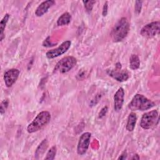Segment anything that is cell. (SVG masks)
Segmentation results:
<instances>
[{
	"label": "cell",
	"mask_w": 160,
	"mask_h": 160,
	"mask_svg": "<svg viewBox=\"0 0 160 160\" xmlns=\"http://www.w3.org/2000/svg\"><path fill=\"white\" fill-rule=\"evenodd\" d=\"M129 31V24L126 18H121L112 28L110 36L115 42L122 41L128 35Z\"/></svg>",
	"instance_id": "obj_1"
},
{
	"label": "cell",
	"mask_w": 160,
	"mask_h": 160,
	"mask_svg": "<svg viewBox=\"0 0 160 160\" xmlns=\"http://www.w3.org/2000/svg\"><path fill=\"white\" fill-rule=\"evenodd\" d=\"M155 104L144 95L136 94L128 104V108L132 111H145L152 108Z\"/></svg>",
	"instance_id": "obj_2"
},
{
	"label": "cell",
	"mask_w": 160,
	"mask_h": 160,
	"mask_svg": "<svg viewBox=\"0 0 160 160\" xmlns=\"http://www.w3.org/2000/svg\"><path fill=\"white\" fill-rule=\"evenodd\" d=\"M51 119V114L47 111L40 112L33 121L28 126L27 131L29 133H33L38 131L49 123Z\"/></svg>",
	"instance_id": "obj_3"
},
{
	"label": "cell",
	"mask_w": 160,
	"mask_h": 160,
	"mask_svg": "<svg viewBox=\"0 0 160 160\" xmlns=\"http://www.w3.org/2000/svg\"><path fill=\"white\" fill-rule=\"evenodd\" d=\"M159 121V116L157 110H152L145 112L141 117L140 126L144 129H149L155 126Z\"/></svg>",
	"instance_id": "obj_4"
},
{
	"label": "cell",
	"mask_w": 160,
	"mask_h": 160,
	"mask_svg": "<svg viewBox=\"0 0 160 160\" xmlns=\"http://www.w3.org/2000/svg\"><path fill=\"white\" fill-rule=\"evenodd\" d=\"M77 63L76 59L73 56H66L59 61L54 68V72L66 73L72 69Z\"/></svg>",
	"instance_id": "obj_5"
},
{
	"label": "cell",
	"mask_w": 160,
	"mask_h": 160,
	"mask_svg": "<svg viewBox=\"0 0 160 160\" xmlns=\"http://www.w3.org/2000/svg\"><path fill=\"white\" fill-rule=\"evenodd\" d=\"M160 22L159 21H154L144 26L140 31L142 36L146 38H151L159 33Z\"/></svg>",
	"instance_id": "obj_6"
},
{
	"label": "cell",
	"mask_w": 160,
	"mask_h": 160,
	"mask_svg": "<svg viewBox=\"0 0 160 160\" xmlns=\"http://www.w3.org/2000/svg\"><path fill=\"white\" fill-rule=\"evenodd\" d=\"M91 138V133L89 132H86L82 134L79 139L77 146V153L79 155H84L88 148L90 143Z\"/></svg>",
	"instance_id": "obj_7"
},
{
	"label": "cell",
	"mask_w": 160,
	"mask_h": 160,
	"mask_svg": "<svg viewBox=\"0 0 160 160\" xmlns=\"http://www.w3.org/2000/svg\"><path fill=\"white\" fill-rule=\"evenodd\" d=\"M71 42L69 40L64 41L58 48L49 50L46 53V56L48 59H53L57 58L65 53L70 48Z\"/></svg>",
	"instance_id": "obj_8"
},
{
	"label": "cell",
	"mask_w": 160,
	"mask_h": 160,
	"mask_svg": "<svg viewBox=\"0 0 160 160\" xmlns=\"http://www.w3.org/2000/svg\"><path fill=\"white\" fill-rule=\"evenodd\" d=\"M20 71L17 69H10L5 72L4 74V80L7 88L11 87L18 79Z\"/></svg>",
	"instance_id": "obj_9"
},
{
	"label": "cell",
	"mask_w": 160,
	"mask_h": 160,
	"mask_svg": "<svg viewBox=\"0 0 160 160\" xmlns=\"http://www.w3.org/2000/svg\"><path fill=\"white\" fill-rule=\"evenodd\" d=\"M124 98V91L122 88H119L114 96V109L116 111L121 109Z\"/></svg>",
	"instance_id": "obj_10"
},
{
	"label": "cell",
	"mask_w": 160,
	"mask_h": 160,
	"mask_svg": "<svg viewBox=\"0 0 160 160\" xmlns=\"http://www.w3.org/2000/svg\"><path fill=\"white\" fill-rule=\"evenodd\" d=\"M107 74L119 82H124L128 79L129 74L126 71H119L114 69H107Z\"/></svg>",
	"instance_id": "obj_11"
},
{
	"label": "cell",
	"mask_w": 160,
	"mask_h": 160,
	"mask_svg": "<svg viewBox=\"0 0 160 160\" xmlns=\"http://www.w3.org/2000/svg\"><path fill=\"white\" fill-rule=\"evenodd\" d=\"M55 3L53 0H48L41 2L36 8L35 11V14L38 17H41L46 14L48 9Z\"/></svg>",
	"instance_id": "obj_12"
},
{
	"label": "cell",
	"mask_w": 160,
	"mask_h": 160,
	"mask_svg": "<svg viewBox=\"0 0 160 160\" xmlns=\"http://www.w3.org/2000/svg\"><path fill=\"white\" fill-rule=\"evenodd\" d=\"M48 147V141L47 139H44L42 141V142L39 144V145L36 148V150L34 153L35 158L39 159L40 157H41L46 151Z\"/></svg>",
	"instance_id": "obj_13"
},
{
	"label": "cell",
	"mask_w": 160,
	"mask_h": 160,
	"mask_svg": "<svg viewBox=\"0 0 160 160\" xmlns=\"http://www.w3.org/2000/svg\"><path fill=\"white\" fill-rule=\"evenodd\" d=\"M137 121V116L136 113L132 112H131L128 118V121L126 123V129L128 131H132L134 129Z\"/></svg>",
	"instance_id": "obj_14"
},
{
	"label": "cell",
	"mask_w": 160,
	"mask_h": 160,
	"mask_svg": "<svg viewBox=\"0 0 160 160\" xmlns=\"http://www.w3.org/2000/svg\"><path fill=\"white\" fill-rule=\"evenodd\" d=\"M71 20V15L68 12H64L57 20V25L58 26H65L68 25L70 23Z\"/></svg>",
	"instance_id": "obj_15"
},
{
	"label": "cell",
	"mask_w": 160,
	"mask_h": 160,
	"mask_svg": "<svg viewBox=\"0 0 160 160\" xmlns=\"http://www.w3.org/2000/svg\"><path fill=\"white\" fill-rule=\"evenodd\" d=\"M140 66V60L138 55L132 54L129 58V68L132 70L138 69Z\"/></svg>",
	"instance_id": "obj_16"
},
{
	"label": "cell",
	"mask_w": 160,
	"mask_h": 160,
	"mask_svg": "<svg viewBox=\"0 0 160 160\" xmlns=\"http://www.w3.org/2000/svg\"><path fill=\"white\" fill-rule=\"evenodd\" d=\"M9 17H10V15L9 14H6L5 16L3 17V18L2 19V20L1 21V22H0V36H2V35H4V29H5V27L6 26V24L9 19Z\"/></svg>",
	"instance_id": "obj_17"
},
{
	"label": "cell",
	"mask_w": 160,
	"mask_h": 160,
	"mask_svg": "<svg viewBox=\"0 0 160 160\" xmlns=\"http://www.w3.org/2000/svg\"><path fill=\"white\" fill-rule=\"evenodd\" d=\"M57 151V148L56 146H52L50 149L48 151L46 154V156L45 157V159H49V160H52L54 159L56 154Z\"/></svg>",
	"instance_id": "obj_18"
},
{
	"label": "cell",
	"mask_w": 160,
	"mask_h": 160,
	"mask_svg": "<svg viewBox=\"0 0 160 160\" xmlns=\"http://www.w3.org/2000/svg\"><path fill=\"white\" fill-rule=\"evenodd\" d=\"M82 2L84 5V8L87 12L90 13L93 8V6L96 2L95 1H82Z\"/></svg>",
	"instance_id": "obj_19"
},
{
	"label": "cell",
	"mask_w": 160,
	"mask_h": 160,
	"mask_svg": "<svg viewBox=\"0 0 160 160\" xmlns=\"http://www.w3.org/2000/svg\"><path fill=\"white\" fill-rule=\"evenodd\" d=\"M142 1H136L135 2L134 12L137 15H138L141 12V8H142Z\"/></svg>",
	"instance_id": "obj_20"
},
{
	"label": "cell",
	"mask_w": 160,
	"mask_h": 160,
	"mask_svg": "<svg viewBox=\"0 0 160 160\" xmlns=\"http://www.w3.org/2000/svg\"><path fill=\"white\" fill-rule=\"evenodd\" d=\"M8 106V101L7 99L3 100L1 103V108H0V112L2 115L5 112V111L7 109Z\"/></svg>",
	"instance_id": "obj_21"
},
{
	"label": "cell",
	"mask_w": 160,
	"mask_h": 160,
	"mask_svg": "<svg viewBox=\"0 0 160 160\" xmlns=\"http://www.w3.org/2000/svg\"><path fill=\"white\" fill-rule=\"evenodd\" d=\"M107 111H108V107L107 106H104L103 107L101 110L100 111L99 113V118H103L107 113Z\"/></svg>",
	"instance_id": "obj_22"
},
{
	"label": "cell",
	"mask_w": 160,
	"mask_h": 160,
	"mask_svg": "<svg viewBox=\"0 0 160 160\" xmlns=\"http://www.w3.org/2000/svg\"><path fill=\"white\" fill-rule=\"evenodd\" d=\"M108 2L106 1L102 8V14L103 16H106L108 14Z\"/></svg>",
	"instance_id": "obj_23"
},
{
	"label": "cell",
	"mask_w": 160,
	"mask_h": 160,
	"mask_svg": "<svg viewBox=\"0 0 160 160\" xmlns=\"http://www.w3.org/2000/svg\"><path fill=\"white\" fill-rule=\"evenodd\" d=\"M126 158H127V152L124 151L120 155V156L118 158V159H126Z\"/></svg>",
	"instance_id": "obj_24"
},
{
	"label": "cell",
	"mask_w": 160,
	"mask_h": 160,
	"mask_svg": "<svg viewBox=\"0 0 160 160\" xmlns=\"http://www.w3.org/2000/svg\"><path fill=\"white\" fill-rule=\"evenodd\" d=\"M131 159H139V156L138 154H135L133 155V156Z\"/></svg>",
	"instance_id": "obj_25"
}]
</instances>
